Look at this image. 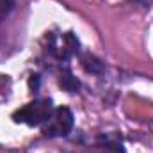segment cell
Returning a JSON list of instances; mask_svg holds the SVG:
<instances>
[{"instance_id":"cell-2","label":"cell","mask_w":153,"mask_h":153,"mask_svg":"<svg viewBox=\"0 0 153 153\" xmlns=\"http://www.w3.org/2000/svg\"><path fill=\"white\" fill-rule=\"evenodd\" d=\"M73 112L68 107H59L55 109L48 121L43 126V134L50 137H59V135H68L73 128Z\"/></svg>"},{"instance_id":"cell-7","label":"cell","mask_w":153,"mask_h":153,"mask_svg":"<svg viewBox=\"0 0 153 153\" xmlns=\"http://www.w3.org/2000/svg\"><path fill=\"white\" fill-rule=\"evenodd\" d=\"M14 7V0H0V22L13 11Z\"/></svg>"},{"instance_id":"cell-6","label":"cell","mask_w":153,"mask_h":153,"mask_svg":"<svg viewBox=\"0 0 153 153\" xmlns=\"http://www.w3.org/2000/svg\"><path fill=\"white\" fill-rule=\"evenodd\" d=\"M100 141H102L109 150H112L114 153H125L123 152V144H121V141H117V137H114V135H102Z\"/></svg>"},{"instance_id":"cell-8","label":"cell","mask_w":153,"mask_h":153,"mask_svg":"<svg viewBox=\"0 0 153 153\" xmlns=\"http://www.w3.org/2000/svg\"><path fill=\"white\" fill-rule=\"evenodd\" d=\"M137 4H141L143 7H153V0H134Z\"/></svg>"},{"instance_id":"cell-4","label":"cell","mask_w":153,"mask_h":153,"mask_svg":"<svg viewBox=\"0 0 153 153\" xmlns=\"http://www.w3.org/2000/svg\"><path fill=\"white\" fill-rule=\"evenodd\" d=\"M80 62H82V66L87 73H94V75L103 73V62L100 59H96L94 55H91V53H84L80 57Z\"/></svg>"},{"instance_id":"cell-5","label":"cell","mask_w":153,"mask_h":153,"mask_svg":"<svg viewBox=\"0 0 153 153\" xmlns=\"http://www.w3.org/2000/svg\"><path fill=\"white\" fill-rule=\"evenodd\" d=\"M59 84H61V87H62L64 91H68V93H75L76 89L80 87V82H78L75 76L70 73V71H66V73H62V75H61Z\"/></svg>"},{"instance_id":"cell-1","label":"cell","mask_w":153,"mask_h":153,"mask_svg":"<svg viewBox=\"0 0 153 153\" xmlns=\"http://www.w3.org/2000/svg\"><path fill=\"white\" fill-rule=\"evenodd\" d=\"M55 109L52 105V100L43 98V100H34L30 103H27L25 107L18 109L13 114V121L14 123H23L29 126H39L45 125L48 121V117L52 116Z\"/></svg>"},{"instance_id":"cell-3","label":"cell","mask_w":153,"mask_h":153,"mask_svg":"<svg viewBox=\"0 0 153 153\" xmlns=\"http://www.w3.org/2000/svg\"><path fill=\"white\" fill-rule=\"evenodd\" d=\"M76 48H78V41H76V38L73 36V32L62 34V38L59 39V43H57L55 38H52L50 50H52L59 59H70V57L76 52Z\"/></svg>"}]
</instances>
